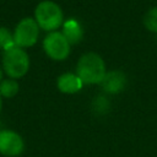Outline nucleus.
<instances>
[{
	"label": "nucleus",
	"mask_w": 157,
	"mask_h": 157,
	"mask_svg": "<svg viewBox=\"0 0 157 157\" xmlns=\"http://www.w3.org/2000/svg\"><path fill=\"white\" fill-rule=\"evenodd\" d=\"M76 74L82 80L83 83L96 85L101 83L107 74L104 60L97 53L83 54L76 65Z\"/></svg>",
	"instance_id": "obj_1"
},
{
	"label": "nucleus",
	"mask_w": 157,
	"mask_h": 157,
	"mask_svg": "<svg viewBox=\"0 0 157 157\" xmlns=\"http://www.w3.org/2000/svg\"><path fill=\"white\" fill-rule=\"evenodd\" d=\"M34 20L39 28L54 32L64 23V13L61 7L50 0L40 1L34 10Z\"/></svg>",
	"instance_id": "obj_2"
},
{
	"label": "nucleus",
	"mask_w": 157,
	"mask_h": 157,
	"mask_svg": "<svg viewBox=\"0 0 157 157\" xmlns=\"http://www.w3.org/2000/svg\"><path fill=\"white\" fill-rule=\"evenodd\" d=\"M2 69L10 78H20L25 76L29 69V58L25 49L15 45L4 52Z\"/></svg>",
	"instance_id": "obj_3"
},
{
	"label": "nucleus",
	"mask_w": 157,
	"mask_h": 157,
	"mask_svg": "<svg viewBox=\"0 0 157 157\" xmlns=\"http://www.w3.org/2000/svg\"><path fill=\"white\" fill-rule=\"evenodd\" d=\"M70 43L61 32H49L43 40V49L45 54L53 60H65L70 54Z\"/></svg>",
	"instance_id": "obj_4"
},
{
	"label": "nucleus",
	"mask_w": 157,
	"mask_h": 157,
	"mask_svg": "<svg viewBox=\"0 0 157 157\" xmlns=\"http://www.w3.org/2000/svg\"><path fill=\"white\" fill-rule=\"evenodd\" d=\"M39 36V26L37 25L36 20L32 17L22 18L13 32V42L20 48H28L32 47Z\"/></svg>",
	"instance_id": "obj_5"
},
{
	"label": "nucleus",
	"mask_w": 157,
	"mask_h": 157,
	"mask_svg": "<svg viewBox=\"0 0 157 157\" xmlns=\"http://www.w3.org/2000/svg\"><path fill=\"white\" fill-rule=\"evenodd\" d=\"M25 150L22 136L13 130H0V153L6 157H17Z\"/></svg>",
	"instance_id": "obj_6"
},
{
	"label": "nucleus",
	"mask_w": 157,
	"mask_h": 157,
	"mask_svg": "<svg viewBox=\"0 0 157 157\" xmlns=\"http://www.w3.org/2000/svg\"><path fill=\"white\" fill-rule=\"evenodd\" d=\"M101 85L107 93H112V94L119 93L120 91L124 90V87L126 85V76L120 70L107 71Z\"/></svg>",
	"instance_id": "obj_7"
},
{
	"label": "nucleus",
	"mask_w": 157,
	"mask_h": 157,
	"mask_svg": "<svg viewBox=\"0 0 157 157\" xmlns=\"http://www.w3.org/2000/svg\"><path fill=\"white\" fill-rule=\"evenodd\" d=\"M83 85L85 83L78 77V75L72 74V72H65V74L60 75L56 81V86H58L59 91L63 93H69V94L78 92Z\"/></svg>",
	"instance_id": "obj_8"
},
{
	"label": "nucleus",
	"mask_w": 157,
	"mask_h": 157,
	"mask_svg": "<svg viewBox=\"0 0 157 157\" xmlns=\"http://www.w3.org/2000/svg\"><path fill=\"white\" fill-rule=\"evenodd\" d=\"M70 44H76L82 39L83 31L80 22L75 18H69L63 23V32H61Z\"/></svg>",
	"instance_id": "obj_9"
},
{
	"label": "nucleus",
	"mask_w": 157,
	"mask_h": 157,
	"mask_svg": "<svg viewBox=\"0 0 157 157\" xmlns=\"http://www.w3.org/2000/svg\"><path fill=\"white\" fill-rule=\"evenodd\" d=\"M18 83L13 78H5L0 82V94L2 98H12L18 92Z\"/></svg>",
	"instance_id": "obj_10"
},
{
	"label": "nucleus",
	"mask_w": 157,
	"mask_h": 157,
	"mask_svg": "<svg viewBox=\"0 0 157 157\" xmlns=\"http://www.w3.org/2000/svg\"><path fill=\"white\" fill-rule=\"evenodd\" d=\"M144 25L148 31L157 33V6L150 9L146 12L144 17Z\"/></svg>",
	"instance_id": "obj_11"
},
{
	"label": "nucleus",
	"mask_w": 157,
	"mask_h": 157,
	"mask_svg": "<svg viewBox=\"0 0 157 157\" xmlns=\"http://www.w3.org/2000/svg\"><path fill=\"white\" fill-rule=\"evenodd\" d=\"M15 42H13V34L6 28V27H0V48L5 50L15 47Z\"/></svg>",
	"instance_id": "obj_12"
},
{
	"label": "nucleus",
	"mask_w": 157,
	"mask_h": 157,
	"mask_svg": "<svg viewBox=\"0 0 157 157\" xmlns=\"http://www.w3.org/2000/svg\"><path fill=\"white\" fill-rule=\"evenodd\" d=\"M109 107V102L105 99V97H96V99L93 101V108L98 112V113H104Z\"/></svg>",
	"instance_id": "obj_13"
},
{
	"label": "nucleus",
	"mask_w": 157,
	"mask_h": 157,
	"mask_svg": "<svg viewBox=\"0 0 157 157\" xmlns=\"http://www.w3.org/2000/svg\"><path fill=\"white\" fill-rule=\"evenodd\" d=\"M1 109H2V97L0 94V113H1Z\"/></svg>",
	"instance_id": "obj_14"
},
{
	"label": "nucleus",
	"mask_w": 157,
	"mask_h": 157,
	"mask_svg": "<svg viewBox=\"0 0 157 157\" xmlns=\"http://www.w3.org/2000/svg\"><path fill=\"white\" fill-rule=\"evenodd\" d=\"M2 81V70H1V67H0V82Z\"/></svg>",
	"instance_id": "obj_15"
}]
</instances>
